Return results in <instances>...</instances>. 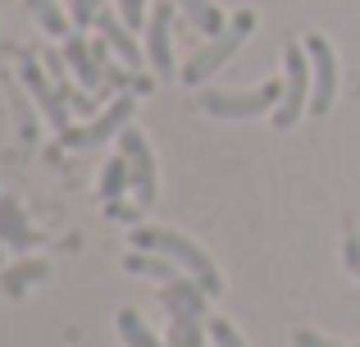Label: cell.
Listing matches in <instances>:
<instances>
[{
	"label": "cell",
	"mask_w": 360,
	"mask_h": 347,
	"mask_svg": "<svg viewBox=\"0 0 360 347\" xmlns=\"http://www.w3.org/2000/svg\"><path fill=\"white\" fill-rule=\"evenodd\" d=\"M174 5L192 18V27H201V32H210V37H219L224 27H229V23H224V14L210 5V0H174Z\"/></svg>",
	"instance_id": "17"
},
{
	"label": "cell",
	"mask_w": 360,
	"mask_h": 347,
	"mask_svg": "<svg viewBox=\"0 0 360 347\" xmlns=\"http://www.w3.org/2000/svg\"><path fill=\"white\" fill-rule=\"evenodd\" d=\"M51 275V265L46 260H18L14 270H5V279H0V293L5 297H23L32 284H41V279Z\"/></svg>",
	"instance_id": "16"
},
{
	"label": "cell",
	"mask_w": 360,
	"mask_h": 347,
	"mask_svg": "<svg viewBox=\"0 0 360 347\" xmlns=\"http://www.w3.org/2000/svg\"><path fill=\"white\" fill-rule=\"evenodd\" d=\"M128 119H132V96H119L115 106H105V115H96L91 124L64 128L60 142L73 146V151H87V146H101V142H110L115 133H123V128H128Z\"/></svg>",
	"instance_id": "7"
},
{
	"label": "cell",
	"mask_w": 360,
	"mask_h": 347,
	"mask_svg": "<svg viewBox=\"0 0 360 347\" xmlns=\"http://www.w3.org/2000/svg\"><path fill=\"white\" fill-rule=\"evenodd\" d=\"M23 82H27V92H32V101L41 106V115L51 119V128H60V133H64V128H73V124H69V110H73V106H69V96L55 87V78H46L37 60H27V64H23Z\"/></svg>",
	"instance_id": "10"
},
{
	"label": "cell",
	"mask_w": 360,
	"mask_h": 347,
	"mask_svg": "<svg viewBox=\"0 0 360 347\" xmlns=\"http://www.w3.org/2000/svg\"><path fill=\"white\" fill-rule=\"evenodd\" d=\"M123 270H132V275H150V279H160V284L187 275L183 265H174V260L160 256V251H128V256H123Z\"/></svg>",
	"instance_id": "15"
},
{
	"label": "cell",
	"mask_w": 360,
	"mask_h": 347,
	"mask_svg": "<svg viewBox=\"0 0 360 347\" xmlns=\"http://www.w3.org/2000/svg\"><path fill=\"white\" fill-rule=\"evenodd\" d=\"M132 251H160V256H169L174 265H183L210 297L224 293V275L214 270V260L205 256L196 242H187L183 233H174V229H155V224H150V229H137L132 233Z\"/></svg>",
	"instance_id": "2"
},
{
	"label": "cell",
	"mask_w": 360,
	"mask_h": 347,
	"mask_svg": "<svg viewBox=\"0 0 360 347\" xmlns=\"http://www.w3.org/2000/svg\"><path fill=\"white\" fill-rule=\"evenodd\" d=\"M306 51H310V78H315V92H310V115H328V110H333V92H338L333 46L315 32V37H306Z\"/></svg>",
	"instance_id": "8"
},
{
	"label": "cell",
	"mask_w": 360,
	"mask_h": 347,
	"mask_svg": "<svg viewBox=\"0 0 360 347\" xmlns=\"http://www.w3.org/2000/svg\"><path fill=\"white\" fill-rule=\"evenodd\" d=\"M115 324H119V339L128 343V347H165V343L155 339V334L146 329V320H141L132 306H128V311H119V320H115Z\"/></svg>",
	"instance_id": "18"
},
{
	"label": "cell",
	"mask_w": 360,
	"mask_h": 347,
	"mask_svg": "<svg viewBox=\"0 0 360 347\" xmlns=\"http://www.w3.org/2000/svg\"><path fill=\"white\" fill-rule=\"evenodd\" d=\"M119 156L128 160V170H132L137 206H150V201H155V156H150L146 137H141L137 128H123V133H119Z\"/></svg>",
	"instance_id": "9"
},
{
	"label": "cell",
	"mask_w": 360,
	"mask_h": 347,
	"mask_svg": "<svg viewBox=\"0 0 360 347\" xmlns=\"http://www.w3.org/2000/svg\"><path fill=\"white\" fill-rule=\"evenodd\" d=\"M205 329H210L214 347H246V343H242V334L233 329V324L224 320V315H210V320H205Z\"/></svg>",
	"instance_id": "20"
},
{
	"label": "cell",
	"mask_w": 360,
	"mask_h": 347,
	"mask_svg": "<svg viewBox=\"0 0 360 347\" xmlns=\"http://www.w3.org/2000/svg\"><path fill=\"white\" fill-rule=\"evenodd\" d=\"M119 18L128 27H141L146 23V0H119Z\"/></svg>",
	"instance_id": "22"
},
{
	"label": "cell",
	"mask_w": 360,
	"mask_h": 347,
	"mask_svg": "<svg viewBox=\"0 0 360 347\" xmlns=\"http://www.w3.org/2000/svg\"><path fill=\"white\" fill-rule=\"evenodd\" d=\"M283 82H260L251 92H219V87H205L196 96V106L205 110L210 119H260V115H274L283 106Z\"/></svg>",
	"instance_id": "4"
},
{
	"label": "cell",
	"mask_w": 360,
	"mask_h": 347,
	"mask_svg": "<svg viewBox=\"0 0 360 347\" xmlns=\"http://www.w3.org/2000/svg\"><path fill=\"white\" fill-rule=\"evenodd\" d=\"M205 288L196 284L192 275H178L160 288V302L169 311V347H205Z\"/></svg>",
	"instance_id": "1"
},
{
	"label": "cell",
	"mask_w": 360,
	"mask_h": 347,
	"mask_svg": "<svg viewBox=\"0 0 360 347\" xmlns=\"http://www.w3.org/2000/svg\"><path fill=\"white\" fill-rule=\"evenodd\" d=\"M292 347H342V343H328V339H319L315 329H297V334H292Z\"/></svg>",
	"instance_id": "23"
},
{
	"label": "cell",
	"mask_w": 360,
	"mask_h": 347,
	"mask_svg": "<svg viewBox=\"0 0 360 347\" xmlns=\"http://www.w3.org/2000/svg\"><path fill=\"white\" fill-rule=\"evenodd\" d=\"M64 60H69V69L78 73V82H82L87 92H96L101 82H105V69H101L96 51H91V46L82 42L78 32H69V37H64Z\"/></svg>",
	"instance_id": "13"
},
{
	"label": "cell",
	"mask_w": 360,
	"mask_h": 347,
	"mask_svg": "<svg viewBox=\"0 0 360 347\" xmlns=\"http://www.w3.org/2000/svg\"><path fill=\"white\" fill-rule=\"evenodd\" d=\"M347 256H352V260H360V233L352 238V247H347Z\"/></svg>",
	"instance_id": "24"
},
{
	"label": "cell",
	"mask_w": 360,
	"mask_h": 347,
	"mask_svg": "<svg viewBox=\"0 0 360 347\" xmlns=\"http://www.w3.org/2000/svg\"><path fill=\"white\" fill-rule=\"evenodd\" d=\"M174 0H155L150 5V18H146V64L155 78H174Z\"/></svg>",
	"instance_id": "6"
},
{
	"label": "cell",
	"mask_w": 360,
	"mask_h": 347,
	"mask_svg": "<svg viewBox=\"0 0 360 347\" xmlns=\"http://www.w3.org/2000/svg\"><path fill=\"white\" fill-rule=\"evenodd\" d=\"M27 9L37 14V23L51 37H69V18H64V9L55 5V0H27Z\"/></svg>",
	"instance_id": "19"
},
{
	"label": "cell",
	"mask_w": 360,
	"mask_h": 347,
	"mask_svg": "<svg viewBox=\"0 0 360 347\" xmlns=\"http://www.w3.org/2000/svg\"><path fill=\"white\" fill-rule=\"evenodd\" d=\"M0 242H9V247H18V251H27L37 242L32 224L23 220V206H18L14 196H0Z\"/></svg>",
	"instance_id": "14"
},
{
	"label": "cell",
	"mask_w": 360,
	"mask_h": 347,
	"mask_svg": "<svg viewBox=\"0 0 360 347\" xmlns=\"http://www.w3.org/2000/svg\"><path fill=\"white\" fill-rule=\"evenodd\" d=\"M283 64H288V78H283V106L274 110V128H292L297 124V115L310 106V92H315V78H310V51L306 46L292 42L288 51H283Z\"/></svg>",
	"instance_id": "5"
},
{
	"label": "cell",
	"mask_w": 360,
	"mask_h": 347,
	"mask_svg": "<svg viewBox=\"0 0 360 347\" xmlns=\"http://www.w3.org/2000/svg\"><path fill=\"white\" fill-rule=\"evenodd\" d=\"M132 183V170L123 156H115V160H105V174H101V201H105V215L110 220H132V206H123V187Z\"/></svg>",
	"instance_id": "12"
},
{
	"label": "cell",
	"mask_w": 360,
	"mask_h": 347,
	"mask_svg": "<svg viewBox=\"0 0 360 347\" xmlns=\"http://www.w3.org/2000/svg\"><path fill=\"white\" fill-rule=\"evenodd\" d=\"M96 27H101V37H105V46L119 55V64H123V69H137V73H141L146 55L137 51V42H132V27L123 23V18H115L110 9H101V14H96Z\"/></svg>",
	"instance_id": "11"
},
{
	"label": "cell",
	"mask_w": 360,
	"mask_h": 347,
	"mask_svg": "<svg viewBox=\"0 0 360 347\" xmlns=\"http://www.w3.org/2000/svg\"><path fill=\"white\" fill-rule=\"evenodd\" d=\"M251 27H255V14H251V9H238V14L229 18V27H224V32L214 37L210 46H201L196 55H187V64L178 69V78H183L187 87H201V82L210 78L214 69H224V64H229L233 55L242 51V42L251 37Z\"/></svg>",
	"instance_id": "3"
},
{
	"label": "cell",
	"mask_w": 360,
	"mask_h": 347,
	"mask_svg": "<svg viewBox=\"0 0 360 347\" xmlns=\"http://www.w3.org/2000/svg\"><path fill=\"white\" fill-rule=\"evenodd\" d=\"M101 5H105V0H69V18H73V23H78V32H82V27H87V23H96Z\"/></svg>",
	"instance_id": "21"
}]
</instances>
